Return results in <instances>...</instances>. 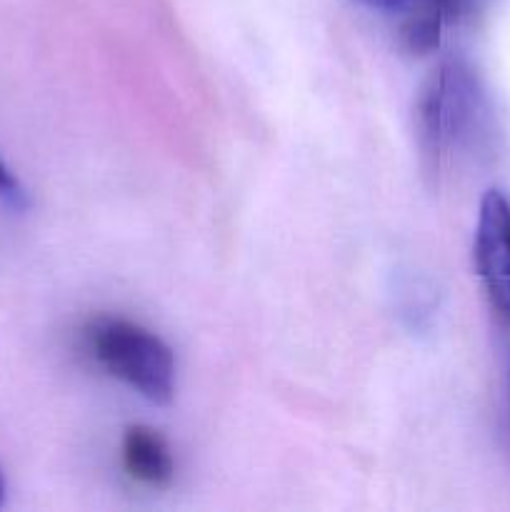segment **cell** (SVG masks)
<instances>
[{
  "label": "cell",
  "mask_w": 510,
  "mask_h": 512,
  "mask_svg": "<svg viewBox=\"0 0 510 512\" xmlns=\"http://www.w3.org/2000/svg\"><path fill=\"white\" fill-rule=\"evenodd\" d=\"M493 105L483 83L460 60L433 70L415 108L420 150L433 170L480 153L493 138Z\"/></svg>",
  "instance_id": "6da1fadb"
},
{
  "label": "cell",
  "mask_w": 510,
  "mask_h": 512,
  "mask_svg": "<svg viewBox=\"0 0 510 512\" xmlns=\"http://www.w3.org/2000/svg\"><path fill=\"white\" fill-rule=\"evenodd\" d=\"M90 353L100 365L155 405L175 395L173 350L143 325L125 318H98L85 330Z\"/></svg>",
  "instance_id": "7a4b0ae2"
},
{
  "label": "cell",
  "mask_w": 510,
  "mask_h": 512,
  "mask_svg": "<svg viewBox=\"0 0 510 512\" xmlns=\"http://www.w3.org/2000/svg\"><path fill=\"white\" fill-rule=\"evenodd\" d=\"M473 258L490 303L510 320V200L500 190H488L480 200Z\"/></svg>",
  "instance_id": "3957f363"
},
{
  "label": "cell",
  "mask_w": 510,
  "mask_h": 512,
  "mask_svg": "<svg viewBox=\"0 0 510 512\" xmlns=\"http://www.w3.org/2000/svg\"><path fill=\"white\" fill-rule=\"evenodd\" d=\"M495 0H420L405 15V38L413 50H428L438 43L445 25H470L483 18Z\"/></svg>",
  "instance_id": "277c9868"
},
{
  "label": "cell",
  "mask_w": 510,
  "mask_h": 512,
  "mask_svg": "<svg viewBox=\"0 0 510 512\" xmlns=\"http://www.w3.org/2000/svg\"><path fill=\"white\" fill-rule=\"evenodd\" d=\"M123 465L128 475L150 488H163L173 480L175 465L168 445L155 430L135 425L123 438Z\"/></svg>",
  "instance_id": "5b68a950"
},
{
  "label": "cell",
  "mask_w": 510,
  "mask_h": 512,
  "mask_svg": "<svg viewBox=\"0 0 510 512\" xmlns=\"http://www.w3.org/2000/svg\"><path fill=\"white\" fill-rule=\"evenodd\" d=\"M0 198H8V200L20 198L18 180H15V175L10 173V168L3 163V160H0Z\"/></svg>",
  "instance_id": "8992f818"
},
{
  "label": "cell",
  "mask_w": 510,
  "mask_h": 512,
  "mask_svg": "<svg viewBox=\"0 0 510 512\" xmlns=\"http://www.w3.org/2000/svg\"><path fill=\"white\" fill-rule=\"evenodd\" d=\"M3 500H5V483H3V475H0V508H3Z\"/></svg>",
  "instance_id": "52a82bcc"
}]
</instances>
